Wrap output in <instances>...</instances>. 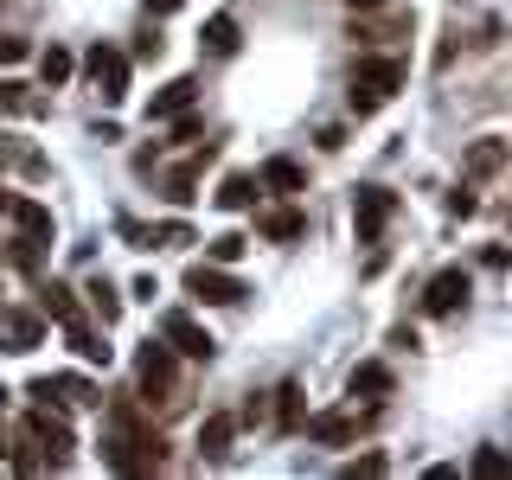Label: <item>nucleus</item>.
<instances>
[{
    "mask_svg": "<svg viewBox=\"0 0 512 480\" xmlns=\"http://www.w3.org/2000/svg\"><path fill=\"white\" fill-rule=\"evenodd\" d=\"M404 84V58H359V71H352V116H378L384 103L397 96Z\"/></svg>",
    "mask_w": 512,
    "mask_h": 480,
    "instance_id": "f257e3e1",
    "label": "nucleus"
},
{
    "mask_svg": "<svg viewBox=\"0 0 512 480\" xmlns=\"http://www.w3.org/2000/svg\"><path fill=\"white\" fill-rule=\"evenodd\" d=\"M186 295L205 301V308H237V301H244V282H237L224 263H192L186 269Z\"/></svg>",
    "mask_w": 512,
    "mask_h": 480,
    "instance_id": "f03ea898",
    "label": "nucleus"
},
{
    "mask_svg": "<svg viewBox=\"0 0 512 480\" xmlns=\"http://www.w3.org/2000/svg\"><path fill=\"white\" fill-rule=\"evenodd\" d=\"M26 442L39 448V468H64V461H71V423L52 416L45 404L26 416Z\"/></svg>",
    "mask_w": 512,
    "mask_h": 480,
    "instance_id": "7ed1b4c3",
    "label": "nucleus"
},
{
    "mask_svg": "<svg viewBox=\"0 0 512 480\" xmlns=\"http://www.w3.org/2000/svg\"><path fill=\"white\" fill-rule=\"evenodd\" d=\"M397 218V192L391 186H359V199H352V231H359V244H378V231Z\"/></svg>",
    "mask_w": 512,
    "mask_h": 480,
    "instance_id": "20e7f679",
    "label": "nucleus"
},
{
    "mask_svg": "<svg viewBox=\"0 0 512 480\" xmlns=\"http://www.w3.org/2000/svg\"><path fill=\"white\" fill-rule=\"evenodd\" d=\"M160 340L180 352V359H212V352H218L212 333H205L192 314H180V308H173V314H160Z\"/></svg>",
    "mask_w": 512,
    "mask_h": 480,
    "instance_id": "39448f33",
    "label": "nucleus"
},
{
    "mask_svg": "<svg viewBox=\"0 0 512 480\" xmlns=\"http://www.w3.org/2000/svg\"><path fill=\"white\" fill-rule=\"evenodd\" d=\"M84 71H90V84L103 90V103H122L128 96V52H116V45H96L84 58Z\"/></svg>",
    "mask_w": 512,
    "mask_h": 480,
    "instance_id": "423d86ee",
    "label": "nucleus"
},
{
    "mask_svg": "<svg viewBox=\"0 0 512 480\" xmlns=\"http://www.w3.org/2000/svg\"><path fill=\"white\" fill-rule=\"evenodd\" d=\"M135 378H141V391H148V397H160V404H167V397H173V346L167 340H148V346H141V359H135Z\"/></svg>",
    "mask_w": 512,
    "mask_h": 480,
    "instance_id": "0eeeda50",
    "label": "nucleus"
},
{
    "mask_svg": "<svg viewBox=\"0 0 512 480\" xmlns=\"http://www.w3.org/2000/svg\"><path fill=\"white\" fill-rule=\"evenodd\" d=\"M468 295H474V282H468V269H436L423 288V308L429 314H455V308H468Z\"/></svg>",
    "mask_w": 512,
    "mask_h": 480,
    "instance_id": "6e6552de",
    "label": "nucleus"
},
{
    "mask_svg": "<svg viewBox=\"0 0 512 480\" xmlns=\"http://www.w3.org/2000/svg\"><path fill=\"white\" fill-rule=\"evenodd\" d=\"M26 397L32 404H96V391H90V378H77V372H58V378H32L26 384Z\"/></svg>",
    "mask_w": 512,
    "mask_h": 480,
    "instance_id": "1a4fd4ad",
    "label": "nucleus"
},
{
    "mask_svg": "<svg viewBox=\"0 0 512 480\" xmlns=\"http://www.w3.org/2000/svg\"><path fill=\"white\" fill-rule=\"evenodd\" d=\"M359 423H365V416H352V410H320V416H301L308 442H327V448L352 442V436H359Z\"/></svg>",
    "mask_w": 512,
    "mask_h": 480,
    "instance_id": "9d476101",
    "label": "nucleus"
},
{
    "mask_svg": "<svg viewBox=\"0 0 512 480\" xmlns=\"http://www.w3.org/2000/svg\"><path fill=\"white\" fill-rule=\"evenodd\" d=\"M192 96H199V84H192V77H173L167 90H154V96H148V122H173V116H186Z\"/></svg>",
    "mask_w": 512,
    "mask_h": 480,
    "instance_id": "9b49d317",
    "label": "nucleus"
},
{
    "mask_svg": "<svg viewBox=\"0 0 512 480\" xmlns=\"http://www.w3.org/2000/svg\"><path fill=\"white\" fill-rule=\"evenodd\" d=\"M7 218L20 224V237H32V244H52V205H39V199H7Z\"/></svg>",
    "mask_w": 512,
    "mask_h": 480,
    "instance_id": "f8f14e48",
    "label": "nucleus"
},
{
    "mask_svg": "<svg viewBox=\"0 0 512 480\" xmlns=\"http://www.w3.org/2000/svg\"><path fill=\"white\" fill-rule=\"evenodd\" d=\"M0 352H32L45 340V314H0Z\"/></svg>",
    "mask_w": 512,
    "mask_h": 480,
    "instance_id": "ddd939ff",
    "label": "nucleus"
},
{
    "mask_svg": "<svg viewBox=\"0 0 512 480\" xmlns=\"http://www.w3.org/2000/svg\"><path fill=\"white\" fill-rule=\"evenodd\" d=\"M256 186H263V192H282V199H288V192H301V186H308V173H301V160L276 154V160H263V173H256Z\"/></svg>",
    "mask_w": 512,
    "mask_h": 480,
    "instance_id": "4468645a",
    "label": "nucleus"
},
{
    "mask_svg": "<svg viewBox=\"0 0 512 480\" xmlns=\"http://www.w3.org/2000/svg\"><path fill=\"white\" fill-rule=\"evenodd\" d=\"M231 442H237V416H205V423H199V455L205 461H224V455H231Z\"/></svg>",
    "mask_w": 512,
    "mask_h": 480,
    "instance_id": "2eb2a0df",
    "label": "nucleus"
},
{
    "mask_svg": "<svg viewBox=\"0 0 512 480\" xmlns=\"http://www.w3.org/2000/svg\"><path fill=\"white\" fill-rule=\"evenodd\" d=\"M237 45H244V32H237V20H231V13L205 20V32H199V52H212V58H231Z\"/></svg>",
    "mask_w": 512,
    "mask_h": 480,
    "instance_id": "dca6fc26",
    "label": "nucleus"
},
{
    "mask_svg": "<svg viewBox=\"0 0 512 480\" xmlns=\"http://www.w3.org/2000/svg\"><path fill=\"white\" fill-rule=\"evenodd\" d=\"M64 333H71L77 359H90V365H109V359H116V346H103V333H90V327H84V314L64 320Z\"/></svg>",
    "mask_w": 512,
    "mask_h": 480,
    "instance_id": "f3484780",
    "label": "nucleus"
},
{
    "mask_svg": "<svg viewBox=\"0 0 512 480\" xmlns=\"http://www.w3.org/2000/svg\"><path fill=\"white\" fill-rule=\"evenodd\" d=\"M256 192H263V186H256V173H224L218 205H224V212H250V205H256Z\"/></svg>",
    "mask_w": 512,
    "mask_h": 480,
    "instance_id": "a211bd4d",
    "label": "nucleus"
},
{
    "mask_svg": "<svg viewBox=\"0 0 512 480\" xmlns=\"http://www.w3.org/2000/svg\"><path fill=\"white\" fill-rule=\"evenodd\" d=\"M256 231H263L269 244H295V237L308 231V218H301V212H288V205H282V212H269L263 224H256Z\"/></svg>",
    "mask_w": 512,
    "mask_h": 480,
    "instance_id": "6ab92c4d",
    "label": "nucleus"
},
{
    "mask_svg": "<svg viewBox=\"0 0 512 480\" xmlns=\"http://www.w3.org/2000/svg\"><path fill=\"white\" fill-rule=\"evenodd\" d=\"M346 391H352V397H384V391H391V372H384L378 359H365L359 372L346 378Z\"/></svg>",
    "mask_w": 512,
    "mask_h": 480,
    "instance_id": "aec40b11",
    "label": "nucleus"
},
{
    "mask_svg": "<svg viewBox=\"0 0 512 480\" xmlns=\"http://www.w3.org/2000/svg\"><path fill=\"white\" fill-rule=\"evenodd\" d=\"M39 314H45V320H58V327H64V320H77L71 288H64V282H45V288H39Z\"/></svg>",
    "mask_w": 512,
    "mask_h": 480,
    "instance_id": "412c9836",
    "label": "nucleus"
},
{
    "mask_svg": "<svg viewBox=\"0 0 512 480\" xmlns=\"http://www.w3.org/2000/svg\"><path fill=\"white\" fill-rule=\"evenodd\" d=\"M506 167V141H474L468 148V173L474 180H487V173H500Z\"/></svg>",
    "mask_w": 512,
    "mask_h": 480,
    "instance_id": "4be33fe9",
    "label": "nucleus"
},
{
    "mask_svg": "<svg viewBox=\"0 0 512 480\" xmlns=\"http://www.w3.org/2000/svg\"><path fill=\"white\" fill-rule=\"evenodd\" d=\"M71 71H77V58L64 52V45H45V52H39V77H45V84H64Z\"/></svg>",
    "mask_w": 512,
    "mask_h": 480,
    "instance_id": "5701e85b",
    "label": "nucleus"
},
{
    "mask_svg": "<svg viewBox=\"0 0 512 480\" xmlns=\"http://www.w3.org/2000/svg\"><path fill=\"white\" fill-rule=\"evenodd\" d=\"M0 116H39V96H26V84H0Z\"/></svg>",
    "mask_w": 512,
    "mask_h": 480,
    "instance_id": "b1692460",
    "label": "nucleus"
},
{
    "mask_svg": "<svg viewBox=\"0 0 512 480\" xmlns=\"http://www.w3.org/2000/svg\"><path fill=\"white\" fill-rule=\"evenodd\" d=\"M84 295H90V308H96V314H103V327H109V320H116V314H122V295H116V288H109L103 276H96V282L84 288Z\"/></svg>",
    "mask_w": 512,
    "mask_h": 480,
    "instance_id": "393cba45",
    "label": "nucleus"
},
{
    "mask_svg": "<svg viewBox=\"0 0 512 480\" xmlns=\"http://www.w3.org/2000/svg\"><path fill=\"white\" fill-rule=\"evenodd\" d=\"M276 397H282V404H276V423L282 429H301V391H295V384H282Z\"/></svg>",
    "mask_w": 512,
    "mask_h": 480,
    "instance_id": "a878e982",
    "label": "nucleus"
},
{
    "mask_svg": "<svg viewBox=\"0 0 512 480\" xmlns=\"http://www.w3.org/2000/svg\"><path fill=\"white\" fill-rule=\"evenodd\" d=\"M250 250V237H237V231H224V237H212V263H237V256Z\"/></svg>",
    "mask_w": 512,
    "mask_h": 480,
    "instance_id": "bb28decb",
    "label": "nucleus"
},
{
    "mask_svg": "<svg viewBox=\"0 0 512 480\" xmlns=\"http://www.w3.org/2000/svg\"><path fill=\"white\" fill-rule=\"evenodd\" d=\"M474 474H487V480H493V474H506V455H500V448L487 442V448L474 455Z\"/></svg>",
    "mask_w": 512,
    "mask_h": 480,
    "instance_id": "cd10ccee",
    "label": "nucleus"
},
{
    "mask_svg": "<svg viewBox=\"0 0 512 480\" xmlns=\"http://www.w3.org/2000/svg\"><path fill=\"white\" fill-rule=\"evenodd\" d=\"M20 58H32V45H26V39H7V32H0V64H20Z\"/></svg>",
    "mask_w": 512,
    "mask_h": 480,
    "instance_id": "c85d7f7f",
    "label": "nucleus"
},
{
    "mask_svg": "<svg viewBox=\"0 0 512 480\" xmlns=\"http://www.w3.org/2000/svg\"><path fill=\"white\" fill-rule=\"evenodd\" d=\"M448 212H455V218H474V192H468V186L448 192Z\"/></svg>",
    "mask_w": 512,
    "mask_h": 480,
    "instance_id": "c756f323",
    "label": "nucleus"
},
{
    "mask_svg": "<svg viewBox=\"0 0 512 480\" xmlns=\"http://www.w3.org/2000/svg\"><path fill=\"white\" fill-rule=\"evenodd\" d=\"M346 474H352V480H359V474H384V455H359V461H352Z\"/></svg>",
    "mask_w": 512,
    "mask_h": 480,
    "instance_id": "7c9ffc66",
    "label": "nucleus"
},
{
    "mask_svg": "<svg viewBox=\"0 0 512 480\" xmlns=\"http://www.w3.org/2000/svg\"><path fill=\"white\" fill-rule=\"evenodd\" d=\"M186 0H148V13H180Z\"/></svg>",
    "mask_w": 512,
    "mask_h": 480,
    "instance_id": "2f4dec72",
    "label": "nucleus"
},
{
    "mask_svg": "<svg viewBox=\"0 0 512 480\" xmlns=\"http://www.w3.org/2000/svg\"><path fill=\"white\" fill-rule=\"evenodd\" d=\"M346 7H384V0H346Z\"/></svg>",
    "mask_w": 512,
    "mask_h": 480,
    "instance_id": "473e14b6",
    "label": "nucleus"
},
{
    "mask_svg": "<svg viewBox=\"0 0 512 480\" xmlns=\"http://www.w3.org/2000/svg\"><path fill=\"white\" fill-rule=\"evenodd\" d=\"M7 199H13V192H0V218H7Z\"/></svg>",
    "mask_w": 512,
    "mask_h": 480,
    "instance_id": "72a5a7b5",
    "label": "nucleus"
}]
</instances>
